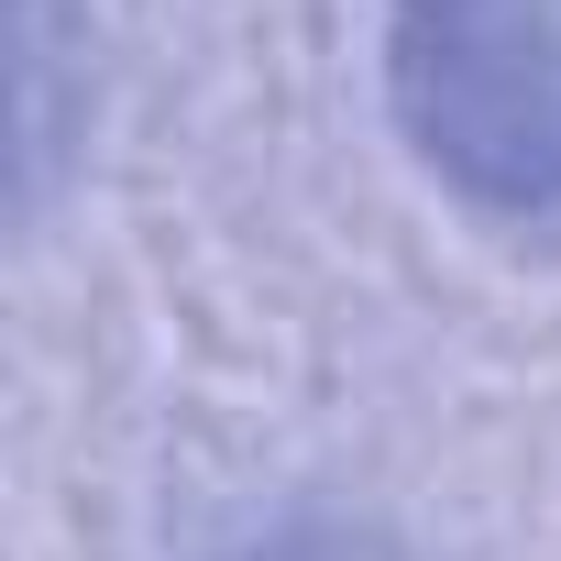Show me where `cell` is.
I'll return each instance as SVG.
<instances>
[{
  "mask_svg": "<svg viewBox=\"0 0 561 561\" xmlns=\"http://www.w3.org/2000/svg\"><path fill=\"white\" fill-rule=\"evenodd\" d=\"M386 100L484 231L561 253V0H386Z\"/></svg>",
  "mask_w": 561,
  "mask_h": 561,
  "instance_id": "cell-1",
  "label": "cell"
},
{
  "mask_svg": "<svg viewBox=\"0 0 561 561\" xmlns=\"http://www.w3.org/2000/svg\"><path fill=\"white\" fill-rule=\"evenodd\" d=\"M253 561H364L353 539H275V550H253Z\"/></svg>",
  "mask_w": 561,
  "mask_h": 561,
  "instance_id": "cell-2",
  "label": "cell"
}]
</instances>
